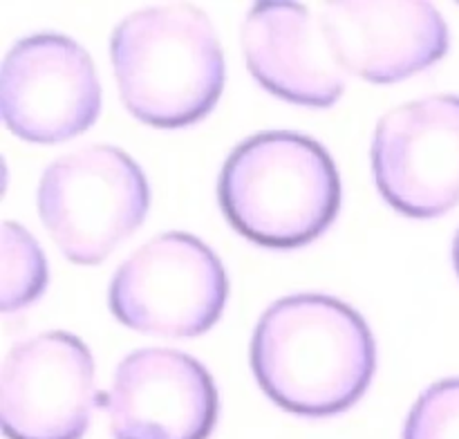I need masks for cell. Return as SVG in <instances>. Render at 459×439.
I'll use <instances>...</instances> for the list:
<instances>
[{"label":"cell","instance_id":"cell-1","mask_svg":"<svg viewBox=\"0 0 459 439\" xmlns=\"http://www.w3.org/2000/svg\"><path fill=\"white\" fill-rule=\"evenodd\" d=\"M377 366L370 327L350 305L321 294L273 303L251 340V367L273 403L327 417L361 399Z\"/></svg>","mask_w":459,"mask_h":439},{"label":"cell","instance_id":"cell-2","mask_svg":"<svg viewBox=\"0 0 459 439\" xmlns=\"http://www.w3.org/2000/svg\"><path fill=\"white\" fill-rule=\"evenodd\" d=\"M110 54L124 106L155 128L195 124L222 94V47L209 16L193 4L130 13L112 31Z\"/></svg>","mask_w":459,"mask_h":439},{"label":"cell","instance_id":"cell-3","mask_svg":"<svg viewBox=\"0 0 459 439\" xmlns=\"http://www.w3.org/2000/svg\"><path fill=\"white\" fill-rule=\"evenodd\" d=\"M218 197L242 236L290 249L330 227L341 206V179L330 152L314 139L260 133L229 155Z\"/></svg>","mask_w":459,"mask_h":439},{"label":"cell","instance_id":"cell-4","mask_svg":"<svg viewBox=\"0 0 459 439\" xmlns=\"http://www.w3.org/2000/svg\"><path fill=\"white\" fill-rule=\"evenodd\" d=\"M148 182L124 151L79 148L45 168L39 213L67 260L97 264L133 236L148 213Z\"/></svg>","mask_w":459,"mask_h":439},{"label":"cell","instance_id":"cell-5","mask_svg":"<svg viewBox=\"0 0 459 439\" xmlns=\"http://www.w3.org/2000/svg\"><path fill=\"white\" fill-rule=\"evenodd\" d=\"M227 273L218 255L191 233H161L139 246L112 278L110 309L142 334L197 336L227 303Z\"/></svg>","mask_w":459,"mask_h":439},{"label":"cell","instance_id":"cell-6","mask_svg":"<svg viewBox=\"0 0 459 439\" xmlns=\"http://www.w3.org/2000/svg\"><path fill=\"white\" fill-rule=\"evenodd\" d=\"M101 110V83L90 54L61 34L18 40L0 72V112L13 134L56 143L81 134Z\"/></svg>","mask_w":459,"mask_h":439},{"label":"cell","instance_id":"cell-7","mask_svg":"<svg viewBox=\"0 0 459 439\" xmlns=\"http://www.w3.org/2000/svg\"><path fill=\"white\" fill-rule=\"evenodd\" d=\"M372 173L388 204L411 218H437L459 202V97L403 103L379 121Z\"/></svg>","mask_w":459,"mask_h":439},{"label":"cell","instance_id":"cell-8","mask_svg":"<svg viewBox=\"0 0 459 439\" xmlns=\"http://www.w3.org/2000/svg\"><path fill=\"white\" fill-rule=\"evenodd\" d=\"M97 403L83 340L45 331L13 345L0 374V419L9 439H81Z\"/></svg>","mask_w":459,"mask_h":439},{"label":"cell","instance_id":"cell-9","mask_svg":"<svg viewBox=\"0 0 459 439\" xmlns=\"http://www.w3.org/2000/svg\"><path fill=\"white\" fill-rule=\"evenodd\" d=\"M334 61L348 74L394 83L448 52V27L426 0H334L318 12Z\"/></svg>","mask_w":459,"mask_h":439},{"label":"cell","instance_id":"cell-10","mask_svg":"<svg viewBox=\"0 0 459 439\" xmlns=\"http://www.w3.org/2000/svg\"><path fill=\"white\" fill-rule=\"evenodd\" d=\"M106 410L115 439H206L218 421V390L188 354L137 349L117 367Z\"/></svg>","mask_w":459,"mask_h":439},{"label":"cell","instance_id":"cell-11","mask_svg":"<svg viewBox=\"0 0 459 439\" xmlns=\"http://www.w3.org/2000/svg\"><path fill=\"white\" fill-rule=\"evenodd\" d=\"M240 36L247 67L276 97L312 108L343 97L348 72L334 61L321 22L303 4H254Z\"/></svg>","mask_w":459,"mask_h":439},{"label":"cell","instance_id":"cell-12","mask_svg":"<svg viewBox=\"0 0 459 439\" xmlns=\"http://www.w3.org/2000/svg\"><path fill=\"white\" fill-rule=\"evenodd\" d=\"M3 287L0 307L12 314L25 305L34 303L48 285V263L34 237L21 224H3Z\"/></svg>","mask_w":459,"mask_h":439},{"label":"cell","instance_id":"cell-13","mask_svg":"<svg viewBox=\"0 0 459 439\" xmlns=\"http://www.w3.org/2000/svg\"><path fill=\"white\" fill-rule=\"evenodd\" d=\"M403 439H459V379H444L421 392Z\"/></svg>","mask_w":459,"mask_h":439},{"label":"cell","instance_id":"cell-14","mask_svg":"<svg viewBox=\"0 0 459 439\" xmlns=\"http://www.w3.org/2000/svg\"><path fill=\"white\" fill-rule=\"evenodd\" d=\"M453 263H455V269L459 273V231L455 236V242H453Z\"/></svg>","mask_w":459,"mask_h":439}]
</instances>
